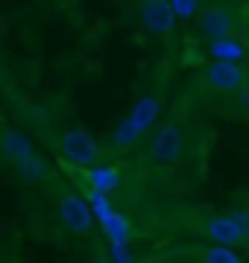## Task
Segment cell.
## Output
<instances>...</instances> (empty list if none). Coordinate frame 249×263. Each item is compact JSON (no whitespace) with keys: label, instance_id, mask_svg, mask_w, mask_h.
Listing matches in <instances>:
<instances>
[{"label":"cell","instance_id":"6da1fadb","mask_svg":"<svg viewBox=\"0 0 249 263\" xmlns=\"http://www.w3.org/2000/svg\"><path fill=\"white\" fill-rule=\"evenodd\" d=\"M162 111H164V94L162 91L144 94L132 105V111L117 123V129L112 132V146H115V149H132L135 143L155 126V120L162 117Z\"/></svg>","mask_w":249,"mask_h":263},{"label":"cell","instance_id":"7a4b0ae2","mask_svg":"<svg viewBox=\"0 0 249 263\" xmlns=\"http://www.w3.org/2000/svg\"><path fill=\"white\" fill-rule=\"evenodd\" d=\"M249 85V70L243 65H232V62H208L202 67L197 88L200 94L214 97V100H232Z\"/></svg>","mask_w":249,"mask_h":263},{"label":"cell","instance_id":"3957f363","mask_svg":"<svg viewBox=\"0 0 249 263\" xmlns=\"http://www.w3.org/2000/svg\"><path fill=\"white\" fill-rule=\"evenodd\" d=\"M147 161L153 164V167H173V164H179L185 155V126L179 120H167L162 123L158 129H155L153 141L147 146Z\"/></svg>","mask_w":249,"mask_h":263},{"label":"cell","instance_id":"277c9868","mask_svg":"<svg viewBox=\"0 0 249 263\" xmlns=\"http://www.w3.org/2000/svg\"><path fill=\"white\" fill-rule=\"evenodd\" d=\"M202 234L211 240V246H238L249 240V214L246 211H232V214L208 216L202 222Z\"/></svg>","mask_w":249,"mask_h":263},{"label":"cell","instance_id":"5b68a950","mask_svg":"<svg viewBox=\"0 0 249 263\" xmlns=\"http://www.w3.org/2000/svg\"><path fill=\"white\" fill-rule=\"evenodd\" d=\"M56 216L62 222V228L70 231V234L85 237L94 228V214H91L85 196L77 193V190H62L56 196Z\"/></svg>","mask_w":249,"mask_h":263},{"label":"cell","instance_id":"8992f818","mask_svg":"<svg viewBox=\"0 0 249 263\" xmlns=\"http://www.w3.org/2000/svg\"><path fill=\"white\" fill-rule=\"evenodd\" d=\"M197 27H200L202 38H208V44L238 35V18H235V12H232L229 6H223V3H205L202 12L197 15Z\"/></svg>","mask_w":249,"mask_h":263},{"label":"cell","instance_id":"52a82bcc","mask_svg":"<svg viewBox=\"0 0 249 263\" xmlns=\"http://www.w3.org/2000/svg\"><path fill=\"white\" fill-rule=\"evenodd\" d=\"M62 155H65L67 164H74V167H97L100 161H103V149H100V143L82 129H70L62 135Z\"/></svg>","mask_w":249,"mask_h":263},{"label":"cell","instance_id":"ba28073f","mask_svg":"<svg viewBox=\"0 0 249 263\" xmlns=\"http://www.w3.org/2000/svg\"><path fill=\"white\" fill-rule=\"evenodd\" d=\"M138 21L153 35H170L173 27H176L170 0H144V3H138Z\"/></svg>","mask_w":249,"mask_h":263},{"label":"cell","instance_id":"9c48e42d","mask_svg":"<svg viewBox=\"0 0 249 263\" xmlns=\"http://www.w3.org/2000/svg\"><path fill=\"white\" fill-rule=\"evenodd\" d=\"M32 155H39V152H35L32 141H29L24 132L0 129V158L6 161L12 170L18 167V164H24L27 158H32Z\"/></svg>","mask_w":249,"mask_h":263},{"label":"cell","instance_id":"30bf717a","mask_svg":"<svg viewBox=\"0 0 249 263\" xmlns=\"http://www.w3.org/2000/svg\"><path fill=\"white\" fill-rule=\"evenodd\" d=\"M85 181L88 187L97 190V193H115L120 187V170L112 167V164H97V167H88L85 170Z\"/></svg>","mask_w":249,"mask_h":263},{"label":"cell","instance_id":"8fae6325","mask_svg":"<svg viewBox=\"0 0 249 263\" xmlns=\"http://www.w3.org/2000/svg\"><path fill=\"white\" fill-rule=\"evenodd\" d=\"M211 56H214V62H232V65H240L243 59L249 56V47H246V38H226V41H214V44H208Z\"/></svg>","mask_w":249,"mask_h":263},{"label":"cell","instance_id":"7c38bea8","mask_svg":"<svg viewBox=\"0 0 249 263\" xmlns=\"http://www.w3.org/2000/svg\"><path fill=\"white\" fill-rule=\"evenodd\" d=\"M103 226V234H105V240L112 246H129V240H132V222H129V216H123V214H112L105 222H100Z\"/></svg>","mask_w":249,"mask_h":263},{"label":"cell","instance_id":"4fadbf2b","mask_svg":"<svg viewBox=\"0 0 249 263\" xmlns=\"http://www.w3.org/2000/svg\"><path fill=\"white\" fill-rule=\"evenodd\" d=\"M15 173H18L27 184H44V181L50 179V170H47V164H44L41 155H32V158H27L24 164H18Z\"/></svg>","mask_w":249,"mask_h":263},{"label":"cell","instance_id":"5bb4252c","mask_svg":"<svg viewBox=\"0 0 249 263\" xmlns=\"http://www.w3.org/2000/svg\"><path fill=\"white\" fill-rule=\"evenodd\" d=\"M202 263H243V260H240L238 252L229 249V246H208L202 252Z\"/></svg>","mask_w":249,"mask_h":263},{"label":"cell","instance_id":"9a60e30c","mask_svg":"<svg viewBox=\"0 0 249 263\" xmlns=\"http://www.w3.org/2000/svg\"><path fill=\"white\" fill-rule=\"evenodd\" d=\"M170 9H173V18L191 21L202 12V3H197V0H170Z\"/></svg>","mask_w":249,"mask_h":263},{"label":"cell","instance_id":"2e32d148","mask_svg":"<svg viewBox=\"0 0 249 263\" xmlns=\"http://www.w3.org/2000/svg\"><path fill=\"white\" fill-rule=\"evenodd\" d=\"M223 111H229L232 117H249V85L240 94L232 97V100H226V108Z\"/></svg>","mask_w":249,"mask_h":263},{"label":"cell","instance_id":"e0dca14e","mask_svg":"<svg viewBox=\"0 0 249 263\" xmlns=\"http://www.w3.org/2000/svg\"><path fill=\"white\" fill-rule=\"evenodd\" d=\"M129 246H112V257H115V263H132V254L126 252Z\"/></svg>","mask_w":249,"mask_h":263},{"label":"cell","instance_id":"ac0fdd59","mask_svg":"<svg viewBox=\"0 0 249 263\" xmlns=\"http://www.w3.org/2000/svg\"><path fill=\"white\" fill-rule=\"evenodd\" d=\"M91 263H115V260H112V257H109L105 252H97L94 257H91Z\"/></svg>","mask_w":249,"mask_h":263},{"label":"cell","instance_id":"d6986e66","mask_svg":"<svg viewBox=\"0 0 249 263\" xmlns=\"http://www.w3.org/2000/svg\"><path fill=\"white\" fill-rule=\"evenodd\" d=\"M246 47H249V29H246Z\"/></svg>","mask_w":249,"mask_h":263}]
</instances>
